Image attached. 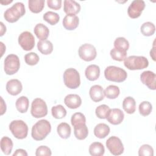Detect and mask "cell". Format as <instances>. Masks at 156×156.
<instances>
[{"mask_svg":"<svg viewBox=\"0 0 156 156\" xmlns=\"http://www.w3.org/2000/svg\"><path fill=\"white\" fill-rule=\"evenodd\" d=\"M51 130V123L46 119H41L32 126L31 136L35 140L41 141L47 136Z\"/></svg>","mask_w":156,"mask_h":156,"instance_id":"6da1fadb","label":"cell"},{"mask_svg":"<svg viewBox=\"0 0 156 156\" xmlns=\"http://www.w3.org/2000/svg\"><path fill=\"white\" fill-rule=\"evenodd\" d=\"M25 12L26 9L24 4L21 2H17L5 11L4 17L7 21L12 23L17 21L25 14Z\"/></svg>","mask_w":156,"mask_h":156,"instance_id":"7a4b0ae2","label":"cell"},{"mask_svg":"<svg viewBox=\"0 0 156 156\" xmlns=\"http://www.w3.org/2000/svg\"><path fill=\"white\" fill-rule=\"evenodd\" d=\"M104 76L109 81L122 82L126 79L127 74L124 69L120 67L108 66L104 70Z\"/></svg>","mask_w":156,"mask_h":156,"instance_id":"3957f363","label":"cell"},{"mask_svg":"<svg viewBox=\"0 0 156 156\" xmlns=\"http://www.w3.org/2000/svg\"><path fill=\"white\" fill-rule=\"evenodd\" d=\"M124 66L130 70H139L146 68L149 65L147 58L144 56L130 55L124 60Z\"/></svg>","mask_w":156,"mask_h":156,"instance_id":"277c9868","label":"cell"},{"mask_svg":"<svg viewBox=\"0 0 156 156\" xmlns=\"http://www.w3.org/2000/svg\"><path fill=\"white\" fill-rule=\"evenodd\" d=\"M63 81L65 85L70 89H76L80 84V74L74 68L66 69L63 73Z\"/></svg>","mask_w":156,"mask_h":156,"instance_id":"5b68a950","label":"cell"},{"mask_svg":"<svg viewBox=\"0 0 156 156\" xmlns=\"http://www.w3.org/2000/svg\"><path fill=\"white\" fill-rule=\"evenodd\" d=\"M9 129L17 139L22 140L27 136L28 126L23 120H13L9 124Z\"/></svg>","mask_w":156,"mask_h":156,"instance_id":"8992f818","label":"cell"},{"mask_svg":"<svg viewBox=\"0 0 156 156\" xmlns=\"http://www.w3.org/2000/svg\"><path fill=\"white\" fill-rule=\"evenodd\" d=\"M20 62L18 55L15 54H9L4 59V69L8 75L15 74L20 69Z\"/></svg>","mask_w":156,"mask_h":156,"instance_id":"52a82bcc","label":"cell"},{"mask_svg":"<svg viewBox=\"0 0 156 156\" xmlns=\"http://www.w3.org/2000/svg\"><path fill=\"white\" fill-rule=\"evenodd\" d=\"M30 113L36 118L45 116L48 114V107L45 101L39 98L34 99L32 102Z\"/></svg>","mask_w":156,"mask_h":156,"instance_id":"ba28073f","label":"cell"},{"mask_svg":"<svg viewBox=\"0 0 156 156\" xmlns=\"http://www.w3.org/2000/svg\"><path fill=\"white\" fill-rule=\"evenodd\" d=\"M106 147L110 152L114 155H119L124 152V146L119 138L116 136H110L106 141Z\"/></svg>","mask_w":156,"mask_h":156,"instance_id":"9c48e42d","label":"cell"},{"mask_svg":"<svg viewBox=\"0 0 156 156\" xmlns=\"http://www.w3.org/2000/svg\"><path fill=\"white\" fill-rule=\"evenodd\" d=\"M78 54L81 59L86 62H90L96 58L97 52L93 45L90 43H85L79 47Z\"/></svg>","mask_w":156,"mask_h":156,"instance_id":"30bf717a","label":"cell"},{"mask_svg":"<svg viewBox=\"0 0 156 156\" xmlns=\"http://www.w3.org/2000/svg\"><path fill=\"white\" fill-rule=\"evenodd\" d=\"M18 43L24 51H30L35 46V38L29 31H24L18 37Z\"/></svg>","mask_w":156,"mask_h":156,"instance_id":"8fae6325","label":"cell"},{"mask_svg":"<svg viewBox=\"0 0 156 156\" xmlns=\"http://www.w3.org/2000/svg\"><path fill=\"white\" fill-rule=\"evenodd\" d=\"M145 7V2L143 0H134L127 9V14L131 18H138Z\"/></svg>","mask_w":156,"mask_h":156,"instance_id":"7c38bea8","label":"cell"},{"mask_svg":"<svg viewBox=\"0 0 156 156\" xmlns=\"http://www.w3.org/2000/svg\"><path fill=\"white\" fill-rule=\"evenodd\" d=\"M155 74L151 71H144L140 75V80L141 82L146 85L149 89L155 90Z\"/></svg>","mask_w":156,"mask_h":156,"instance_id":"4fadbf2b","label":"cell"},{"mask_svg":"<svg viewBox=\"0 0 156 156\" xmlns=\"http://www.w3.org/2000/svg\"><path fill=\"white\" fill-rule=\"evenodd\" d=\"M124 118L123 112L119 108L110 109V112L107 117V120L113 125H118L121 124Z\"/></svg>","mask_w":156,"mask_h":156,"instance_id":"5bb4252c","label":"cell"},{"mask_svg":"<svg viewBox=\"0 0 156 156\" xmlns=\"http://www.w3.org/2000/svg\"><path fill=\"white\" fill-rule=\"evenodd\" d=\"M7 91L12 96H16L20 94L23 89L21 82L16 79L9 80L6 83Z\"/></svg>","mask_w":156,"mask_h":156,"instance_id":"9a60e30c","label":"cell"},{"mask_svg":"<svg viewBox=\"0 0 156 156\" xmlns=\"http://www.w3.org/2000/svg\"><path fill=\"white\" fill-rule=\"evenodd\" d=\"M79 23V18L74 15H66L62 21L63 27L69 30H72L77 27Z\"/></svg>","mask_w":156,"mask_h":156,"instance_id":"2e32d148","label":"cell"},{"mask_svg":"<svg viewBox=\"0 0 156 156\" xmlns=\"http://www.w3.org/2000/svg\"><path fill=\"white\" fill-rule=\"evenodd\" d=\"M80 5L74 0H65L63 10L67 15H76L80 10Z\"/></svg>","mask_w":156,"mask_h":156,"instance_id":"e0dca14e","label":"cell"},{"mask_svg":"<svg viewBox=\"0 0 156 156\" xmlns=\"http://www.w3.org/2000/svg\"><path fill=\"white\" fill-rule=\"evenodd\" d=\"M64 102L68 108L76 109L80 106L82 104V99L78 94H69L65 96Z\"/></svg>","mask_w":156,"mask_h":156,"instance_id":"ac0fdd59","label":"cell"},{"mask_svg":"<svg viewBox=\"0 0 156 156\" xmlns=\"http://www.w3.org/2000/svg\"><path fill=\"white\" fill-rule=\"evenodd\" d=\"M89 94L91 100L96 102L103 100L105 96L104 89L99 85H94L91 87L89 91Z\"/></svg>","mask_w":156,"mask_h":156,"instance_id":"d6986e66","label":"cell"},{"mask_svg":"<svg viewBox=\"0 0 156 156\" xmlns=\"http://www.w3.org/2000/svg\"><path fill=\"white\" fill-rule=\"evenodd\" d=\"M85 74L87 79L90 81L97 80L100 76L99 66L94 64L90 65L85 69Z\"/></svg>","mask_w":156,"mask_h":156,"instance_id":"ffe728a7","label":"cell"},{"mask_svg":"<svg viewBox=\"0 0 156 156\" xmlns=\"http://www.w3.org/2000/svg\"><path fill=\"white\" fill-rule=\"evenodd\" d=\"M34 32L37 37L40 40L47 39L49 35V30L48 27L43 23H38L34 29Z\"/></svg>","mask_w":156,"mask_h":156,"instance_id":"44dd1931","label":"cell"},{"mask_svg":"<svg viewBox=\"0 0 156 156\" xmlns=\"http://www.w3.org/2000/svg\"><path fill=\"white\" fill-rule=\"evenodd\" d=\"M110 129L109 126L105 123H99L97 124L94 129V135L99 138H105L110 133Z\"/></svg>","mask_w":156,"mask_h":156,"instance_id":"7402d4cb","label":"cell"},{"mask_svg":"<svg viewBox=\"0 0 156 156\" xmlns=\"http://www.w3.org/2000/svg\"><path fill=\"white\" fill-rule=\"evenodd\" d=\"M122 108L128 114H132L136 110V102L131 96L125 98L122 101Z\"/></svg>","mask_w":156,"mask_h":156,"instance_id":"603a6c76","label":"cell"},{"mask_svg":"<svg viewBox=\"0 0 156 156\" xmlns=\"http://www.w3.org/2000/svg\"><path fill=\"white\" fill-rule=\"evenodd\" d=\"M37 48L41 54L48 55L52 52L53 45L49 40H40L37 43Z\"/></svg>","mask_w":156,"mask_h":156,"instance_id":"cb8c5ba5","label":"cell"},{"mask_svg":"<svg viewBox=\"0 0 156 156\" xmlns=\"http://www.w3.org/2000/svg\"><path fill=\"white\" fill-rule=\"evenodd\" d=\"M89 153L92 156H102L104 154L105 148L100 142H93L89 146Z\"/></svg>","mask_w":156,"mask_h":156,"instance_id":"d4e9b609","label":"cell"},{"mask_svg":"<svg viewBox=\"0 0 156 156\" xmlns=\"http://www.w3.org/2000/svg\"><path fill=\"white\" fill-rule=\"evenodd\" d=\"M57 132L58 135L63 139H67L71 135V129L66 122L60 123L57 127Z\"/></svg>","mask_w":156,"mask_h":156,"instance_id":"484cf974","label":"cell"},{"mask_svg":"<svg viewBox=\"0 0 156 156\" xmlns=\"http://www.w3.org/2000/svg\"><path fill=\"white\" fill-rule=\"evenodd\" d=\"M1 149L5 155H10L13 149V141L8 136H3L1 140Z\"/></svg>","mask_w":156,"mask_h":156,"instance_id":"4316f807","label":"cell"},{"mask_svg":"<svg viewBox=\"0 0 156 156\" xmlns=\"http://www.w3.org/2000/svg\"><path fill=\"white\" fill-rule=\"evenodd\" d=\"M74 134L78 140L85 139L88 134V129L86 124L79 125L74 127Z\"/></svg>","mask_w":156,"mask_h":156,"instance_id":"83f0119b","label":"cell"},{"mask_svg":"<svg viewBox=\"0 0 156 156\" xmlns=\"http://www.w3.org/2000/svg\"><path fill=\"white\" fill-rule=\"evenodd\" d=\"M29 101L26 96H22L17 99L15 102V106L17 110L21 113H26L29 108Z\"/></svg>","mask_w":156,"mask_h":156,"instance_id":"f1b7e54d","label":"cell"},{"mask_svg":"<svg viewBox=\"0 0 156 156\" xmlns=\"http://www.w3.org/2000/svg\"><path fill=\"white\" fill-rule=\"evenodd\" d=\"M44 0H29V9L32 12L38 13L43 10L44 7Z\"/></svg>","mask_w":156,"mask_h":156,"instance_id":"f546056e","label":"cell"},{"mask_svg":"<svg viewBox=\"0 0 156 156\" xmlns=\"http://www.w3.org/2000/svg\"><path fill=\"white\" fill-rule=\"evenodd\" d=\"M104 95L108 99H113L119 96L120 93V90L118 87L114 85H110L106 87V88L104 90Z\"/></svg>","mask_w":156,"mask_h":156,"instance_id":"4dcf8cb0","label":"cell"},{"mask_svg":"<svg viewBox=\"0 0 156 156\" xmlns=\"http://www.w3.org/2000/svg\"><path fill=\"white\" fill-rule=\"evenodd\" d=\"M141 34L146 37L152 35L155 31V26L153 23L150 21L144 23L140 28Z\"/></svg>","mask_w":156,"mask_h":156,"instance_id":"1f68e13d","label":"cell"},{"mask_svg":"<svg viewBox=\"0 0 156 156\" xmlns=\"http://www.w3.org/2000/svg\"><path fill=\"white\" fill-rule=\"evenodd\" d=\"M43 20L51 25L56 24L60 20V16L57 13L52 11L46 12L43 16Z\"/></svg>","mask_w":156,"mask_h":156,"instance_id":"d6a6232c","label":"cell"},{"mask_svg":"<svg viewBox=\"0 0 156 156\" xmlns=\"http://www.w3.org/2000/svg\"><path fill=\"white\" fill-rule=\"evenodd\" d=\"M51 113L55 119H62L66 115V110L63 105L58 104L52 107Z\"/></svg>","mask_w":156,"mask_h":156,"instance_id":"836d02e7","label":"cell"},{"mask_svg":"<svg viewBox=\"0 0 156 156\" xmlns=\"http://www.w3.org/2000/svg\"><path fill=\"white\" fill-rule=\"evenodd\" d=\"M114 46L116 49L127 52L129 48V43L124 37H119L115 39L114 41Z\"/></svg>","mask_w":156,"mask_h":156,"instance_id":"e575fe53","label":"cell"},{"mask_svg":"<svg viewBox=\"0 0 156 156\" xmlns=\"http://www.w3.org/2000/svg\"><path fill=\"white\" fill-rule=\"evenodd\" d=\"M71 122L73 127L79 126V125L85 124L86 118L83 113H80V112H77V113H74L71 116Z\"/></svg>","mask_w":156,"mask_h":156,"instance_id":"d590c367","label":"cell"},{"mask_svg":"<svg viewBox=\"0 0 156 156\" xmlns=\"http://www.w3.org/2000/svg\"><path fill=\"white\" fill-rule=\"evenodd\" d=\"M110 108L108 105L105 104H102L96 107L95 110V113L98 118L100 119H106L110 112Z\"/></svg>","mask_w":156,"mask_h":156,"instance_id":"8d00e7d4","label":"cell"},{"mask_svg":"<svg viewBox=\"0 0 156 156\" xmlns=\"http://www.w3.org/2000/svg\"><path fill=\"white\" fill-rule=\"evenodd\" d=\"M110 56L111 57L116 61H122L124 60L127 56V52L122 51L119 49H116L115 48H113L110 51Z\"/></svg>","mask_w":156,"mask_h":156,"instance_id":"74e56055","label":"cell"},{"mask_svg":"<svg viewBox=\"0 0 156 156\" xmlns=\"http://www.w3.org/2000/svg\"><path fill=\"white\" fill-rule=\"evenodd\" d=\"M140 113L144 116L149 115L152 110V105L149 101H143L141 102L138 107Z\"/></svg>","mask_w":156,"mask_h":156,"instance_id":"f35d334b","label":"cell"},{"mask_svg":"<svg viewBox=\"0 0 156 156\" xmlns=\"http://www.w3.org/2000/svg\"><path fill=\"white\" fill-rule=\"evenodd\" d=\"M40 58L39 56L37 54H36L35 52H29L26 54L24 55V60L25 62L30 66H34L35 65L38 63V62H39Z\"/></svg>","mask_w":156,"mask_h":156,"instance_id":"ab89813d","label":"cell"},{"mask_svg":"<svg viewBox=\"0 0 156 156\" xmlns=\"http://www.w3.org/2000/svg\"><path fill=\"white\" fill-rule=\"evenodd\" d=\"M138 155L140 156H153L154 149L149 144L142 145L138 150Z\"/></svg>","mask_w":156,"mask_h":156,"instance_id":"60d3db41","label":"cell"},{"mask_svg":"<svg viewBox=\"0 0 156 156\" xmlns=\"http://www.w3.org/2000/svg\"><path fill=\"white\" fill-rule=\"evenodd\" d=\"M51 155L50 148L46 146H40L37 148L35 151L36 156H50Z\"/></svg>","mask_w":156,"mask_h":156,"instance_id":"b9f144b4","label":"cell"},{"mask_svg":"<svg viewBox=\"0 0 156 156\" xmlns=\"http://www.w3.org/2000/svg\"><path fill=\"white\" fill-rule=\"evenodd\" d=\"M47 5L50 9H54V10H58L62 7V1L61 0H48Z\"/></svg>","mask_w":156,"mask_h":156,"instance_id":"7bdbcfd3","label":"cell"},{"mask_svg":"<svg viewBox=\"0 0 156 156\" xmlns=\"http://www.w3.org/2000/svg\"><path fill=\"white\" fill-rule=\"evenodd\" d=\"M27 152L23 149H18L13 154V156H27Z\"/></svg>","mask_w":156,"mask_h":156,"instance_id":"ee69618b","label":"cell"},{"mask_svg":"<svg viewBox=\"0 0 156 156\" xmlns=\"http://www.w3.org/2000/svg\"><path fill=\"white\" fill-rule=\"evenodd\" d=\"M1 115H2L6 112V104L4 102L2 97H1Z\"/></svg>","mask_w":156,"mask_h":156,"instance_id":"f6af8a7d","label":"cell"},{"mask_svg":"<svg viewBox=\"0 0 156 156\" xmlns=\"http://www.w3.org/2000/svg\"><path fill=\"white\" fill-rule=\"evenodd\" d=\"M0 24H1V34H0V35L2 36L4 34V33L6 32V27H5V26L4 25L2 22H1Z\"/></svg>","mask_w":156,"mask_h":156,"instance_id":"bcb514c9","label":"cell"},{"mask_svg":"<svg viewBox=\"0 0 156 156\" xmlns=\"http://www.w3.org/2000/svg\"><path fill=\"white\" fill-rule=\"evenodd\" d=\"M155 45H154H154H153V48L150 51V55L151 57H152V58L153 59V60H155Z\"/></svg>","mask_w":156,"mask_h":156,"instance_id":"7dc6e473","label":"cell"},{"mask_svg":"<svg viewBox=\"0 0 156 156\" xmlns=\"http://www.w3.org/2000/svg\"><path fill=\"white\" fill-rule=\"evenodd\" d=\"M1 44V57L3 55L4 52L5 51V46L4 44V43L2 42H0Z\"/></svg>","mask_w":156,"mask_h":156,"instance_id":"c3c4849f","label":"cell"},{"mask_svg":"<svg viewBox=\"0 0 156 156\" xmlns=\"http://www.w3.org/2000/svg\"><path fill=\"white\" fill-rule=\"evenodd\" d=\"M13 1L12 0H10V1H0V3L2 4H4V5H7L9 3H11Z\"/></svg>","mask_w":156,"mask_h":156,"instance_id":"681fc988","label":"cell"}]
</instances>
